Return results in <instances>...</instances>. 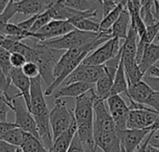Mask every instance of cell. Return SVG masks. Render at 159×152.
Returning a JSON list of instances; mask_svg holds the SVG:
<instances>
[{"mask_svg": "<svg viewBox=\"0 0 159 152\" xmlns=\"http://www.w3.org/2000/svg\"><path fill=\"white\" fill-rule=\"evenodd\" d=\"M40 76L31 79V106L29 111L36 120L40 141L50 151L53 144V138L50 124V111L45 101Z\"/></svg>", "mask_w": 159, "mask_h": 152, "instance_id": "1", "label": "cell"}, {"mask_svg": "<svg viewBox=\"0 0 159 152\" xmlns=\"http://www.w3.org/2000/svg\"><path fill=\"white\" fill-rule=\"evenodd\" d=\"M98 33L95 32H85L79 29H74L73 31L67 33L65 36H62L57 38L46 40V41H39L45 44L47 47L58 50H67L74 48H82L86 46L98 37Z\"/></svg>", "mask_w": 159, "mask_h": 152, "instance_id": "3", "label": "cell"}, {"mask_svg": "<svg viewBox=\"0 0 159 152\" xmlns=\"http://www.w3.org/2000/svg\"><path fill=\"white\" fill-rule=\"evenodd\" d=\"M67 152H86L83 144H82L81 139H80V137L78 135V133H76Z\"/></svg>", "mask_w": 159, "mask_h": 152, "instance_id": "36", "label": "cell"}, {"mask_svg": "<svg viewBox=\"0 0 159 152\" xmlns=\"http://www.w3.org/2000/svg\"><path fill=\"white\" fill-rule=\"evenodd\" d=\"M10 109H11V105L4 99H0V122H6L7 117Z\"/></svg>", "mask_w": 159, "mask_h": 152, "instance_id": "35", "label": "cell"}, {"mask_svg": "<svg viewBox=\"0 0 159 152\" xmlns=\"http://www.w3.org/2000/svg\"><path fill=\"white\" fill-rule=\"evenodd\" d=\"M90 2H92L93 4H95L99 10L102 11V1L101 0H89Z\"/></svg>", "mask_w": 159, "mask_h": 152, "instance_id": "43", "label": "cell"}, {"mask_svg": "<svg viewBox=\"0 0 159 152\" xmlns=\"http://www.w3.org/2000/svg\"><path fill=\"white\" fill-rule=\"evenodd\" d=\"M128 100L145 105L152 109L159 112V92L154 91L143 80L128 86Z\"/></svg>", "mask_w": 159, "mask_h": 152, "instance_id": "5", "label": "cell"}, {"mask_svg": "<svg viewBox=\"0 0 159 152\" xmlns=\"http://www.w3.org/2000/svg\"><path fill=\"white\" fill-rule=\"evenodd\" d=\"M74 25L76 29L85 31V32H95L98 33L100 32V25L99 23H97L95 21H92L91 19H82L73 23H70Z\"/></svg>", "mask_w": 159, "mask_h": 152, "instance_id": "28", "label": "cell"}, {"mask_svg": "<svg viewBox=\"0 0 159 152\" xmlns=\"http://www.w3.org/2000/svg\"><path fill=\"white\" fill-rule=\"evenodd\" d=\"M109 111L119 131L126 129V122L129 114V106L121 94L111 95L107 99Z\"/></svg>", "mask_w": 159, "mask_h": 152, "instance_id": "10", "label": "cell"}, {"mask_svg": "<svg viewBox=\"0 0 159 152\" xmlns=\"http://www.w3.org/2000/svg\"><path fill=\"white\" fill-rule=\"evenodd\" d=\"M74 29L76 28L68 21L52 20L37 33H34L33 38L38 39L39 41H46L65 36Z\"/></svg>", "mask_w": 159, "mask_h": 152, "instance_id": "11", "label": "cell"}, {"mask_svg": "<svg viewBox=\"0 0 159 152\" xmlns=\"http://www.w3.org/2000/svg\"><path fill=\"white\" fill-rule=\"evenodd\" d=\"M126 7V4L125 3H120L115 6V8L111 11L105 17L102 18V20L99 23L100 25V31H108L110 30L112 25L115 24V22L119 19L122 11Z\"/></svg>", "mask_w": 159, "mask_h": 152, "instance_id": "24", "label": "cell"}, {"mask_svg": "<svg viewBox=\"0 0 159 152\" xmlns=\"http://www.w3.org/2000/svg\"><path fill=\"white\" fill-rule=\"evenodd\" d=\"M33 49V54L29 62H34L39 65L40 77L47 87H49L55 80L53 72L55 65L61 57V55H59V51L61 50L51 49L39 41Z\"/></svg>", "mask_w": 159, "mask_h": 152, "instance_id": "2", "label": "cell"}, {"mask_svg": "<svg viewBox=\"0 0 159 152\" xmlns=\"http://www.w3.org/2000/svg\"><path fill=\"white\" fill-rule=\"evenodd\" d=\"M113 78L105 72V74L97 81L96 83V93L98 98L102 100H107L110 97L111 91L113 84Z\"/></svg>", "mask_w": 159, "mask_h": 152, "instance_id": "23", "label": "cell"}, {"mask_svg": "<svg viewBox=\"0 0 159 152\" xmlns=\"http://www.w3.org/2000/svg\"><path fill=\"white\" fill-rule=\"evenodd\" d=\"M11 86V85L9 82V80L7 78V76L5 75L2 67L0 66V90H1L5 93V95L7 96L9 102L12 105L13 104V100L15 99V97L12 94H11V93H10Z\"/></svg>", "mask_w": 159, "mask_h": 152, "instance_id": "31", "label": "cell"}, {"mask_svg": "<svg viewBox=\"0 0 159 152\" xmlns=\"http://www.w3.org/2000/svg\"><path fill=\"white\" fill-rule=\"evenodd\" d=\"M0 99H4V100H6L10 105H11V108H12V105L9 102V100H8V98H7V96L5 95V93L1 91V90H0Z\"/></svg>", "mask_w": 159, "mask_h": 152, "instance_id": "45", "label": "cell"}, {"mask_svg": "<svg viewBox=\"0 0 159 152\" xmlns=\"http://www.w3.org/2000/svg\"><path fill=\"white\" fill-rule=\"evenodd\" d=\"M11 52H10L8 50H6L2 46H0V66L2 67L5 75L7 76V78L9 77L11 69L13 68L11 62Z\"/></svg>", "mask_w": 159, "mask_h": 152, "instance_id": "30", "label": "cell"}, {"mask_svg": "<svg viewBox=\"0 0 159 152\" xmlns=\"http://www.w3.org/2000/svg\"><path fill=\"white\" fill-rule=\"evenodd\" d=\"M101 1H102V18H103L115 8L116 4L114 0H101Z\"/></svg>", "mask_w": 159, "mask_h": 152, "instance_id": "38", "label": "cell"}, {"mask_svg": "<svg viewBox=\"0 0 159 152\" xmlns=\"http://www.w3.org/2000/svg\"><path fill=\"white\" fill-rule=\"evenodd\" d=\"M24 134H25V132L22 129L15 127V128L10 130L9 132H7L4 134V136L1 138V140L11 144V145H17V146L21 147L23 140H24Z\"/></svg>", "mask_w": 159, "mask_h": 152, "instance_id": "27", "label": "cell"}, {"mask_svg": "<svg viewBox=\"0 0 159 152\" xmlns=\"http://www.w3.org/2000/svg\"><path fill=\"white\" fill-rule=\"evenodd\" d=\"M115 1V4H120V3H125V4H127V0H114Z\"/></svg>", "mask_w": 159, "mask_h": 152, "instance_id": "46", "label": "cell"}, {"mask_svg": "<svg viewBox=\"0 0 159 152\" xmlns=\"http://www.w3.org/2000/svg\"><path fill=\"white\" fill-rule=\"evenodd\" d=\"M57 1L58 0H19L16 1V6L18 13L32 17L46 11Z\"/></svg>", "mask_w": 159, "mask_h": 152, "instance_id": "15", "label": "cell"}, {"mask_svg": "<svg viewBox=\"0 0 159 152\" xmlns=\"http://www.w3.org/2000/svg\"><path fill=\"white\" fill-rule=\"evenodd\" d=\"M0 152H22V149L20 146L13 145L0 140Z\"/></svg>", "mask_w": 159, "mask_h": 152, "instance_id": "37", "label": "cell"}, {"mask_svg": "<svg viewBox=\"0 0 159 152\" xmlns=\"http://www.w3.org/2000/svg\"><path fill=\"white\" fill-rule=\"evenodd\" d=\"M15 127H17L15 125V123H10L8 121H6V122H0V140H1V138L4 136V134L7 132H9L10 130H11V129H13Z\"/></svg>", "mask_w": 159, "mask_h": 152, "instance_id": "41", "label": "cell"}, {"mask_svg": "<svg viewBox=\"0 0 159 152\" xmlns=\"http://www.w3.org/2000/svg\"><path fill=\"white\" fill-rule=\"evenodd\" d=\"M11 62L12 64V67L14 68H22L25 63L27 62L25 55H23L20 52H12L11 55Z\"/></svg>", "mask_w": 159, "mask_h": 152, "instance_id": "34", "label": "cell"}, {"mask_svg": "<svg viewBox=\"0 0 159 152\" xmlns=\"http://www.w3.org/2000/svg\"><path fill=\"white\" fill-rule=\"evenodd\" d=\"M75 121L74 112L66 107L62 98L55 99L54 107L50 112V124L53 140L67 130Z\"/></svg>", "mask_w": 159, "mask_h": 152, "instance_id": "4", "label": "cell"}, {"mask_svg": "<svg viewBox=\"0 0 159 152\" xmlns=\"http://www.w3.org/2000/svg\"><path fill=\"white\" fill-rule=\"evenodd\" d=\"M152 130V127H149L145 129H125L120 131L121 143L125 151L135 152Z\"/></svg>", "mask_w": 159, "mask_h": 152, "instance_id": "14", "label": "cell"}, {"mask_svg": "<svg viewBox=\"0 0 159 152\" xmlns=\"http://www.w3.org/2000/svg\"><path fill=\"white\" fill-rule=\"evenodd\" d=\"M47 11L50 14L52 20H57V21H68L76 17L81 12L65 6L60 0H58L53 6H52L49 10H47Z\"/></svg>", "mask_w": 159, "mask_h": 152, "instance_id": "20", "label": "cell"}, {"mask_svg": "<svg viewBox=\"0 0 159 152\" xmlns=\"http://www.w3.org/2000/svg\"><path fill=\"white\" fill-rule=\"evenodd\" d=\"M22 70L24 74L29 79H34L40 76L39 65L34 62H26L25 64L22 67Z\"/></svg>", "mask_w": 159, "mask_h": 152, "instance_id": "33", "label": "cell"}, {"mask_svg": "<svg viewBox=\"0 0 159 152\" xmlns=\"http://www.w3.org/2000/svg\"><path fill=\"white\" fill-rule=\"evenodd\" d=\"M18 13L16 1L15 0H11L8 3L5 11L0 15V34L3 35L4 29L8 24H10V21L14 17V15ZM4 36V35H3Z\"/></svg>", "mask_w": 159, "mask_h": 152, "instance_id": "26", "label": "cell"}, {"mask_svg": "<svg viewBox=\"0 0 159 152\" xmlns=\"http://www.w3.org/2000/svg\"><path fill=\"white\" fill-rule=\"evenodd\" d=\"M9 2H10L9 0H0V15H1L2 12L5 11Z\"/></svg>", "mask_w": 159, "mask_h": 152, "instance_id": "42", "label": "cell"}, {"mask_svg": "<svg viewBox=\"0 0 159 152\" xmlns=\"http://www.w3.org/2000/svg\"><path fill=\"white\" fill-rule=\"evenodd\" d=\"M130 25H131V15L127 8L125 7L122 11L119 19L115 22V24L111 28L112 37H117L119 39H125L127 37Z\"/></svg>", "mask_w": 159, "mask_h": 152, "instance_id": "18", "label": "cell"}, {"mask_svg": "<svg viewBox=\"0 0 159 152\" xmlns=\"http://www.w3.org/2000/svg\"><path fill=\"white\" fill-rule=\"evenodd\" d=\"M122 52L123 51H122V48H121L120 51L114 57H112L111 59H110L103 64V66L105 68V72L107 74H109L110 76H111L113 79L115 77V74H116V72L120 66V63L122 62Z\"/></svg>", "mask_w": 159, "mask_h": 152, "instance_id": "29", "label": "cell"}, {"mask_svg": "<svg viewBox=\"0 0 159 152\" xmlns=\"http://www.w3.org/2000/svg\"><path fill=\"white\" fill-rule=\"evenodd\" d=\"M159 119V112L152 109H131L129 110L126 129H145L152 127Z\"/></svg>", "mask_w": 159, "mask_h": 152, "instance_id": "12", "label": "cell"}, {"mask_svg": "<svg viewBox=\"0 0 159 152\" xmlns=\"http://www.w3.org/2000/svg\"><path fill=\"white\" fill-rule=\"evenodd\" d=\"M9 82L11 85H13L18 93H20L21 97L24 99L26 106L30 109L31 106V79L24 74L22 68H12L9 77Z\"/></svg>", "mask_w": 159, "mask_h": 152, "instance_id": "13", "label": "cell"}, {"mask_svg": "<svg viewBox=\"0 0 159 152\" xmlns=\"http://www.w3.org/2000/svg\"><path fill=\"white\" fill-rule=\"evenodd\" d=\"M38 16H39V14L34 15V16H32V17H29L27 20L23 21V22H21V23H19V24H18L22 29H24V30H25V31H29V32H30V30H31L32 26L34 25V24H35V22H36V20H37V18H38Z\"/></svg>", "mask_w": 159, "mask_h": 152, "instance_id": "39", "label": "cell"}, {"mask_svg": "<svg viewBox=\"0 0 159 152\" xmlns=\"http://www.w3.org/2000/svg\"><path fill=\"white\" fill-rule=\"evenodd\" d=\"M127 93H128V81H127V78H126L125 71V66H124V63H123V59H122L120 66L115 74L110 96L115 95V94H121V95L125 94L126 96Z\"/></svg>", "mask_w": 159, "mask_h": 152, "instance_id": "21", "label": "cell"}, {"mask_svg": "<svg viewBox=\"0 0 159 152\" xmlns=\"http://www.w3.org/2000/svg\"><path fill=\"white\" fill-rule=\"evenodd\" d=\"M122 45H120V39L117 37H112L96 49L92 53L88 54L83 61V63L103 65L107 61L114 57L120 51Z\"/></svg>", "mask_w": 159, "mask_h": 152, "instance_id": "8", "label": "cell"}, {"mask_svg": "<svg viewBox=\"0 0 159 152\" xmlns=\"http://www.w3.org/2000/svg\"><path fill=\"white\" fill-rule=\"evenodd\" d=\"M105 74L103 65H91L81 63L63 82L64 85H68L75 82H86L96 84L97 81Z\"/></svg>", "mask_w": 159, "mask_h": 152, "instance_id": "7", "label": "cell"}, {"mask_svg": "<svg viewBox=\"0 0 159 152\" xmlns=\"http://www.w3.org/2000/svg\"><path fill=\"white\" fill-rule=\"evenodd\" d=\"M156 132H157V131L153 129V130L149 133V135L144 139V141H143L142 144L139 145V147L137 150H135V152H147V147H148V145H149V144H150V142H151V140H152L153 134H154Z\"/></svg>", "mask_w": 159, "mask_h": 152, "instance_id": "40", "label": "cell"}, {"mask_svg": "<svg viewBox=\"0 0 159 152\" xmlns=\"http://www.w3.org/2000/svg\"><path fill=\"white\" fill-rule=\"evenodd\" d=\"M21 149L22 152H50L38 137L25 132Z\"/></svg>", "mask_w": 159, "mask_h": 152, "instance_id": "22", "label": "cell"}, {"mask_svg": "<svg viewBox=\"0 0 159 152\" xmlns=\"http://www.w3.org/2000/svg\"><path fill=\"white\" fill-rule=\"evenodd\" d=\"M5 38V36H3L2 34H0V43H1L2 42V40Z\"/></svg>", "mask_w": 159, "mask_h": 152, "instance_id": "47", "label": "cell"}, {"mask_svg": "<svg viewBox=\"0 0 159 152\" xmlns=\"http://www.w3.org/2000/svg\"><path fill=\"white\" fill-rule=\"evenodd\" d=\"M60 1L65 6L78 11H98L99 12V9L89 0H60Z\"/></svg>", "mask_w": 159, "mask_h": 152, "instance_id": "25", "label": "cell"}, {"mask_svg": "<svg viewBox=\"0 0 159 152\" xmlns=\"http://www.w3.org/2000/svg\"><path fill=\"white\" fill-rule=\"evenodd\" d=\"M159 61V44L151 43L145 49L141 60L139 63L141 72L145 75L147 70Z\"/></svg>", "mask_w": 159, "mask_h": 152, "instance_id": "19", "label": "cell"}, {"mask_svg": "<svg viewBox=\"0 0 159 152\" xmlns=\"http://www.w3.org/2000/svg\"><path fill=\"white\" fill-rule=\"evenodd\" d=\"M51 21H52V18H51V16H50V14L48 13L47 11L42 12V13H40V14H39V16H38L35 24H34V25L32 26V28L30 30V32L37 33L39 30H40L46 24H48Z\"/></svg>", "mask_w": 159, "mask_h": 152, "instance_id": "32", "label": "cell"}, {"mask_svg": "<svg viewBox=\"0 0 159 152\" xmlns=\"http://www.w3.org/2000/svg\"><path fill=\"white\" fill-rule=\"evenodd\" d=\"M147 152H159V147H156V146L149 144V145L147 147Z\"/></svg>", "mask_w": 159, "mask_h": 152, "instance_id": "44", "label": "cell"}, {"mask_svg": "<svg viewBox=\"0 0 159 152\" xmlns=\"http://www.w3.org/2000/svg\"><path fill=\"white\" fill-rule=\"evenodd\" d=\"M19 98L20 97L15 98L13 100L12 108H11L15 114V122L14 123L18 128L22 129L24 132H29L39 139L36 120H35L33 115L31 114V112L29 111V109L27 108L25 101L23 102Z\"/></svg>", "mask_w": 159, "mask_h": 152, "instance_id": "9", "label": "cell"}, {"mask_svg": "<svg viewBox=\"0 0 159 152\" xmlns=\"http://www.w3.org/2000/svg\"><path fill=\"white\" fill-rule=\"evenodd\" d=\"M94 84L86 83V82H75L68 85H65L61 89L56 90L53 93V96L55 99L64 98V97H74L77 98L82 94L85 93L90 89L94 88Z\"/></svg>", "mask_w": 159, "mask_h": 152, "instance_id": "16", "label": "cell"}, {"mask_svg": "<svg viewBox=\"0 0 159 152\" xmlns=\"http://www.w3.org/2000/svg\"><path fill=\"white\" fill-rule=\"evenodd\" d=\"M98 98L95 88L76 98L74 117L77 125L94 123V105Z\"/></svg>", "mask_w": 159, "mask_h": 152, "instance_id": "6", "label": "cell"}, {"mask_svg": "<svg viewBox=\"0 0 159 152\" xmlns=\"http://www.w3.org/2000/svg\"><path fill=\"white\" fill-rule=\"evenodd\" d=\"M78 131V125L76 120L71 124V126L62 132L57 138L53 140V144L50 152H67L76 133Z\"/></svg>", "mask_w": 159, "mask_h": 152, "instance_id": "17", "label": "cell"}]
</instances>
